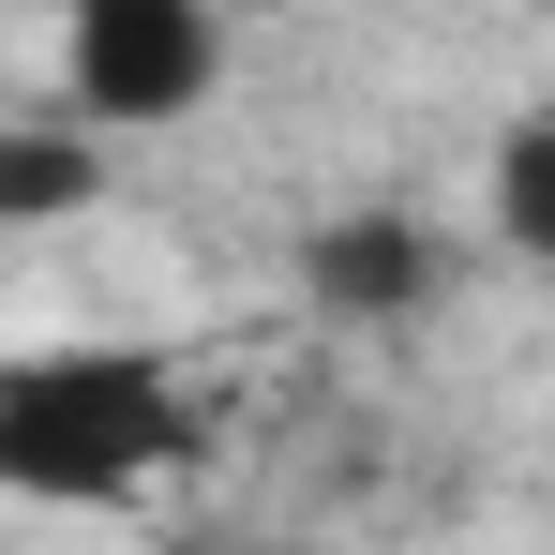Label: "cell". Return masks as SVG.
Instances as JSON below:
<instances>
[{
    "label": "cell",
    "mask_w": 555,
    "mask_h": 555,
    "mask_svg": "<svg viewBox=\"0 0 555 555\" xmlns=\"http://www.w3.org/2000/svg\"><path fill=\"white\" fill-rule=\"evenodd\" d=\"M495 241L555 256V120H511V151H495Z\"/></svg>",
    "instance_id": "cell-5"
},
{
    "label": "cell",
    "mask_w": 555,
    "mask_h": 555,
    "mask_svg": "<svg viewBox=\"0 0 555 555\" xmlns=\"http://www.w3.org/2000/svg\"><path fill=\"white\" fill-rule=\"evenodd\" d=\"M91 195H105L91 120H0V241H15V225H61V210H91Z\"/></svg>",
    "instance_id": "cell-4"
},
{
    "label": "cell",
    "mask_w": 555,
    "mask_h": 555,
    "mask_svg": "<svg viewBox=\"0 0 555 555\" xmlns=\"http://www.w3.org/2000/svg\"><path fill=\"white\" fill-rule=\"evenodd\" d=\"M166 451H181V390H166L151 346H46V361H0V495L120 511Z\"/></svg>",
    "instance_id": "cell-1"
},
{
    "label": "cell",
    "mask_w": 555,
    "mask_h": 555,
    "mask_svg": "<svg viewBox=\"0 0 555 555\" xmlns=\"http://www.w3.org/2000/svg\"><path fill=\"white\" fill-rule=\"evenodd\" d=\"M300 285H315L331 315H405V300H436V241H421L405 210H331V225L300 241Z\"/></svg>",
    "instance_id": "cell-3"
},
{
    "label": "cell",
    "mask_w": 555,
    "mask_h": 555,
    "mask_svg": "<svg viewBox=\"0 0 555 555\" xmlns=\"http://www.w3.org/2000/svg\"><path fill=\"white\" fill-rule=\"evenodd\" d=\"M61 76H76V120H91V135L195 120L210 76H225V0H76Z\"/></svg>",
    "instance_id": "cell-2"
}]
</instances>
